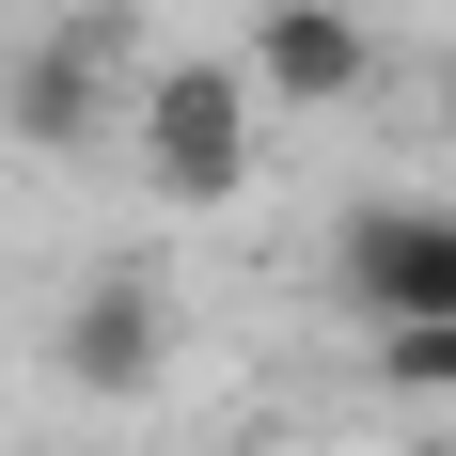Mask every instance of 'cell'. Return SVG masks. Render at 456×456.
Segmentation results:
<instances>
[{"label": "cell", "instance_id": "5", "mask_svg": "<svg viewBox=\"0 0 456 456\" xmlns=\"http://www.w3.org/2000/svg\"><path fill=\"white\" fill-rule=\"evenodd\" d=\"M174 362V283L142 268H94L79 299H63V378H79V394H142V378Z\"/></svg>", "mask_w": 456, "mask_h": 456}, {"label": "cell", "instance_id": "3", "mask_svg": "<svg viewBox=\"0 0 456 456\" xmlns=\"http://www.w3.org/2000/svg\"><path fill=\"white\" fill-rule=\"evenodd\" d=\"M236 79H252V110H346L378 79V16L362 0H268L252 47H236Z\"/></svg>", "mask_w": 456, "mask_h": 456}, {"label": "cell", "instance_id": "4", "mask_svg": "<svg viewBox=\"0 0 456 456\" xmlns=\"http://www.w3.org/2000/svg\"><path fill=\"white\" fill-rule=\"evenodd\" d=\"M330 283H346V315H456V205H346L330 236Z\"/></svg>", "mask_w": 456, "mask_h": 456}, {"label": "cell", "instance_id": "7", "mask_svg": "<svg viewBox=\"0 0 456 456\" xmlns=\"http://www.w3.org/2000/svg\"><path fill=\"white\" fill-rule=\"evenodd\" d=\"M441 126H456V63H441Z\"/></svg>", "mask_w": 456, "mask_h": 456}, {"label": "cell", "instance_id": "6", "mask_svg": "<svg viewBox=\"0 0 456 456\" xmlns=\"http://www.w3.org/2000/svg\"><path fill=\"white\" fill-rule=\"evenodd\" d=\"M378 378L394 394H456V315H378Z\"/></svg>", "mask_w": 456, "mask_h": 456}, {"label": "cell", "instance_id": "1", "mask_svg": "<svg viewBox=\"0 0 456 456\" xmlns=\"http://www.w3.org/2000/svg\"><path fill=\"white\" fill-rule=\"evenodd\" d=\"M126 79H142V16L126 0H63V16L0 63V126L32 142V158H110Z\"/></svg>", "mask_w": 456, "mask_h": 456}, {"label": "cell", "instance_id": "2", "mask_svg": "<svg viewBox=\"0 0 456 456\" xmlns=\"http://www.w3.org/2000/svg\"><path fill=\"white\" fill-rule=\"evenodd\" d=\"M158 205H236L252 189V79H236V47H189V63H142L126 79V126Z\"/></svg>", "mask_w": 456, "mask_h": 456}]
</instances>
